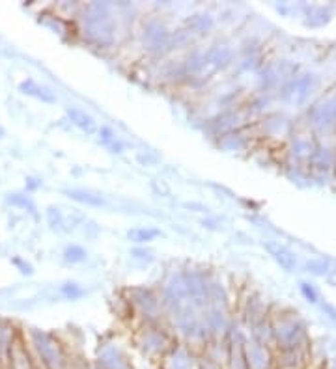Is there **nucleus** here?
<instances>
[{"label": "nucleus", "instance_id": "4", "mask_svg": "<svg viewBox=\"0 0 336 369\" xmlns=\"http://www.w3.org/2000/svg\"><path fill=\"white\" fill-rule=\"evenodd\" d=\"M69 196H71L73 200H77V202H85V204H90V205L105 204V202L99 198V196H92V194H88V192H82V191H71L69 192Z\"/></svg>", "mask_w": 336, "mask_h": 369}, {"label": "nucleus", "instance_id": "2", "mask_svg": "<svg viewBox=\"0 0 336 369\" xmlns=\"http://www.w3.org/2000/svg\"><path fill=\"white\" fill-rule=\"evenodd\" d=\"M69 114V118L77 127H80L82 131L86 132H92L96 129V123H93L92 116H88L85 110H80V108H71V110H67Z\"/></svg>", "mask_w": 336, "mask_h": 369}, {"label": "nucleus", "instance_id": "7", "mask_svg": "<svg viewBox=\"0 0 336 369\" xmlns=\"http://www.w3.org/2000/svg\"><path fill=\"white\" fill-rule=\"evenodd\" d=\"M301 291H303V295L309 298L310 302H316L317 295H316V291H314V287H310L309 284H301Z\"/></svg>", "mask_w": 336, "mask_h": 369}, {"label": "nucleus", "instance_id": "8", "mask_svg": "<svg viewBox=\"0 0 336 369\" xmlns=\"http://www.w3.org/2000/svg\"><path fill=\"white\" fill-rule=\"evenodd\" d=\"M329 282H331V284H333V285H336V270H335V272H333V274H331V276H329Z\"/></svg>", "mask_w": 336, "mask_h": 369}, {"label": "nucleus", "instance_id": "5", "mask_svg": "<svg viewBox=\"0 0 336 369\" xmlns=\"http://www.w3.org/2000/svg\"><path fill=\"white\" fill-rule=\"evenodd\" d=\"M189 25L197 30H208V28L213 27V21L208 15H194V19L189 21Z\"/></svg>", "mask_w": 336, "mask_h": 369}, {"label": "nucleus", "instance_id": "1", "mask_svg": "<svg viewBox=\"0 0 336 369\" xmlns=\"http://www.w3.org/2000/svg\"><path fill=\"white\" fill-rule=\"evenodd\" d=\"M265 248H267V252L273 256V259H275V261H277L282 269H286V270L295 269V265H297L295 256H293L290 250H286L284 246H280V244H277V243H267L265 244Z\"/></svg>", "mask_w": 336, "mask_h": 369}, {"label": "nucleus", "instance_id": "6", "mask_svg": "<svg viewBox=\"0 0 336 369\" xmlns=\"http://www.w3.org/2000/svg\"><path fill=\"white\" fill-rule=\"evenodd\" d=\"M86 257V252L79 246H71V248H67L66 250V259L73 261V263H77V261H82Z\"/></svg>", "mask_w": 336, "mask_h": 369}, {"label": "nucleus", "instance_id": "3", "mask_svg": "<svg viewBox=\"0 0 336 369\" xmlns=\"http://www.w3.org/2000/svg\"><path fill=\"white\" fill-rule=\"evenodd\" d=\"M157 235H161V231L153 230V228H135V230L127 231V237L131 239L133 243H148Z\"/></svg>", "mask_w": 336, "mask_h": 369}]
</instances>
